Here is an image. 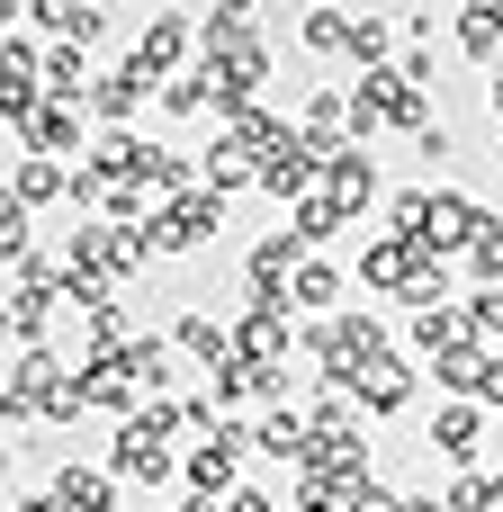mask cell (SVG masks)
Listing matches in <instances>:
<instances>
[{"mask_svg":"<svg viewBox=\"0 0 503 512\" xmlns=\"http://www.w3.org/2000/svg\"><path fill=\"white\" fill-rule=\"evenodd\" d=\"M342 216H351V207H333V198H306V207H297V243H333V234H342Z\"/></svg>","mask_w":503,"mask_h":512,"instance_id":"cell-15","label":"cell"},{"mask_svg":"<svg viewBox=\"0 0 503 512\" xmlns=\"http://www.w3.org/2000/svg\"><path fill=\"white\" fill-rule=\"evenodd\" d=\"M252 441H261L270 459H297V468H306V450H315V432H306V414H270V423H261Z\"/></svg>","mask_w":503,"mask_h":512,"instance_id":"cell-11","label":"cell"},{"mask_svg":"<svg viewBox=\"0 0 503 512\" xmlns=\"http://www.w3.org/2000/svg\"><path fill=\"white\" fill-rule=\"evenodd\" d=\"M306 45L315 54H351V18L342 9H306Z\"/></svg>","mask_w":503,"mask_h":512,"instance_id":"cell-13","label":"cell"},{"mask_svg":"<svg viewBox=\"0 0 503 512\" xmlns=\"http://www.w3.org/2000/svg\"><path fill=\"white\" fill-rule=\"evenodd\" d=\"M162 108L171 117H198L207 108V72H162Z\"/></svg>","mask_w":503,"mask_h":512,"instance_id":"cell-14","label":"cell"},{"mask_svg":"<svg viewBox=\"0 0 503 512\" xmlns=\"http://www.w3.org/2000/svg\"><path fill=\"white\" fill-rule=\"evenodd\" d=\"M252 9L261 0H216V27H252Z\"/></svg>","mask_w":503,"mask_h":512,"instance_id":"cell-20","label":"cell"},{"mask_svg":"<svg viewBox=\"0 0 503 512\" xmlns=\"http://www.w3.org/2000/svg\"><path fill=\"white\" fill-rule=\"evenodd\" d=\"M297 512H342V504H333V495H315V486H306V504H297Z\"/></svg>","mask_w":503,"mask_h":512,"instance_id":"cell-22","label":"cell"},{"mask_svg":"<svg viewBox=\"0 0 503 512\" xmlns=\"http://www.w3.org/2000/svg\"><path fill=\"white\" fill-rule=\"evenodd\" d=\"M369 189H378L369 153H360V144H324V198H333V207H360Z\"/></svg>","mask_w":503,"mask_h":512,"instance_id":"cell-4","label":"cell"},{"mask_svg":"<svg viewBox=\"0 0 503 512\" xmlns=\"http://www.w3.org/2000/svg\"><path fill=\"white\" fill-rule=\"evenodd\" d=\"M342 512H396V495H378V486H369V477H360V486H351V495H342Z\"/></svg>","mask_w":503,"mask_h":512,"instance_id":"cell-19","label":"cell"},{"mask_svg":"<svg viewBox=\"0 0 503 512\" xmlns=\"http://www.w3.org/2000/svg\"><path fill=\"white\" fill-rule=\"evenodd\" d=\"M0 486H9V441H0Z\"/></svg>","mask_w":503,"mask_h":512,"instance_id":"cell-24","label":"cell"},{"mask_svg":"<svg viewBox=\"0 0 503 512\" xmlns=\"http://www.w3.org/2000/svg\"><path fill=\"white\" fill-rule=\"evenodd\" d=\"M261 72H270V54H261L252 27H207V81H216L225 108H243V99L261 90Z\"/></svg>","mask_w":503,"mask_h":512,"instance_id":"cell-1","label":"cell"},{"mask_svg":"<svg viewBox=\"0 0 503 512\" xmlns=\"http://www.w3.org/2000/svg\"><path fill=\"white\" fill-rule=\"evenodd\" d=\"M144 90H153V72H144V63H135V54H126V63H117V72H108V81H90V90H81V99H90V108H99V117H135V99H144Z\"/></svg>","mask_w":503,"mask_h":512,"instance_id":"cell-6","label":"cell"},{"mask_svg":"<svg viewBox=\"0 0 503 512\" xmlns=\"http://www.w3.org/2000/svg\"><path fill=\"white\" fill-rule=\"evenodd\" d=\"M495 117H503V81H495Z\"/></svg>","mask_w":503,"mask_h":512,"instance_id":"cell-25","label":"cell"},{"mask_svg":"<svg viewBox=\"0 0 503 512\" xmlns=\"http://www.w3.org/2000/svg\"><path fill=\"white\" fill-rule=\"evenodd\" d=\"M63 180H72V171H63V162H45V153H27V162H18V180H9V189H18V198H27V207H45V198H54V189H63Z\"/></svg>","mask_w":503,"mask_h":512,"instance_id":"cell-12","label":"cell"},{"mask_svg":"<svg viewBox=\"0 0 503 512\" xmlns=\"http://www.w3.org/2000/svg\"><path fill=\"white\" fill-rule=\"evenodd\" d=\"M459 45H468V54H495L503 45V9H468V18H459Z\"/></svg>","mask_w":503,"mask_h":512,"instance_id":"cell-17","label":"cell"},{"mask_svg":"<svg viewBox=\"0 0 503 512\" xmlns=\"http://www.w3.org/2000/svg\"><path fill=\"white\" fill-rule=\"evenodd\" d=\"M243 441H252L243 423H216V441L189 450V486H198V495H234V459H243Z\"/></svg>","mask_w":503,"mask_h":512,"instance_id":"cell-3","label":"cell"},{"mask_svg":"<svg viewBox=\"0 0 503 512\" xmlns=\"http://www.w3.org/2000/svg\"><path fill=\"white\" fill-rule=\"evenodd\" d=\"M54 512H117V477L108 468H63L54 477Z\"/></svg>","mask_w":503,"mask_h":512,"instance_id":"cell-5","label":"cell"},{"mask_svg":"<svg viewBox=\"0 0 503 512\" xmlns=\"http://www.w3.org/2000/svg\"><path fill=\"white\" fill-rule=\"evenodd\" d=\"M0 261H27V198H0Z\"/></svg>","mask_w":503,"mask_h":512,"instance_id":"cell-16","label":"cell"},{"mask_svg":"<svg viewBox=\"0 0 503 512\" xmlns=\"http://www.w3.org/2000/svg\"><path fill=\"white\" fill-rule=\"evenodd\" d=\"M468 261H477V279H503V225H477Z\"/></svg>","mask_w":503,"mask_h":512,"instance_id":"cell-18","label":"cell"},{"mask_svg":"<svg viewBox=\"0 0 503 512\" xmlns=\"http://www.w3.org/2000/svg\"><path fill=\"white\" fill-rule=\"evenodd\" d=\"M351 387H360V405H369V414H396V405L414 396V378H405V360H396V351H378Z\"/></svg>","mask_w":503,"mask_h":512,"instance_id":"cell-7","label":"cell"},{"mask_svg":"<svg viewBox=\"0 0 503 512\" xmlns=\"http://www.w3.org/2000/svg\"><path fill=\"white\" fill-rule=\"evenodd\" d=\"M36 72H45V99H81V90H90V54H81V45H54Z\"/></svg>","mask_w":503,"mask_h":512,"instance_id":"cell-8","label":"cell"},{"mask_svg":"<svg viewBox=\"0 0 503 512\" xmlns=\"http://www.w3.org/2000/svg\"><path fill=\"white\" fill-rule=\"evenodd\" d=\"M396 512H450V495H405Z\"/></svg>","mask_w":503,"mask_h":512,"instance_id":"cell-21","label":"cell"},{"mask_svg":"<svg viewBox=\"0 0 503 512\" xmlns=\"http://www.w3.org/2000/svg\"><path fill=\"white\" fill-rule=\"evenodd\" d=\"M477 432H486L477 405H441V414H432V441H441L450 459H477Z\"/></svg>","mask_w":503,"mask_h":512,"instance_id":"cell-9","label":"cell"},{"mask_svg":"<svg viewBox=\"0 0 503 512\" xmlns=\"http://www.w3.org/2000/svg\"><path fill=\"white\" fill-rule=\"evenodd\" d=\"M18 135H27V153H45V162H63V153H81V99H36Z\"/></svg>","mask_w":503,"mask_h":512,"instance_id":"cell-2","label":"cell"},{"mask_svg":"<svg viewBox=\"0 0 503 512\" xmlns=\"http://www.w3.org/2000/svg\"><path fill=\"white\" fill-rule=\"evenodd\" d=\"M18 9H27V0H0V27H9V18H18Z\"/></svg>","mask_w":503,"mask_h":512,"instance_id":"cell-23","label":"cell"},{"mask_svg":"<svg viewBox=\"0 0 503 512\" xmlns=\"http://www.w3.org/2000/svg\"><path fill=\"white\" fill-rule=\"evenodd\" d=\"M333 297H342V270L333 261H297L288 270V306H333Z\"/></svg>","mask_w":503,"mask_h":512,"instance_id":"cell-10","label":"cell"}]
</instances>
